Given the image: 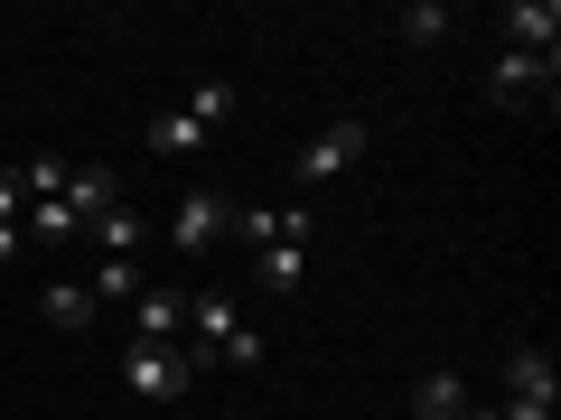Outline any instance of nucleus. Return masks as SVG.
Masks as SVG:
<instances>
[{"label": "nucleus", "mask_w": 561, "mask_h": 420, "mask_svg": "<svg viewBox=\"0 0 561 420\" xmlns=\"http://www.w3.org/2000/svg\"><path fill=\"white\" fill-rule=\"evenodd\" d=\"M402 411H412V420H459V411H468V383H459V374H421Z\"/></svg>", "instance_id": "13"}, {"label": "nucleus", "mask_w": 561, "mask_h": 420, "mask_svg": "<svg viewBox=\"0 0 561 420\" xmlns=\"http://www.w3.org/2000/svg\"><path fill=\"white\" fill-rule=\"evenodd\" d=\"M206 140H216V131H206L197 113H160V121H150V150H160V160H206Z\"/></svg>", "instance_id": "11"}, {"label": "nucleus", "mask_w": 561, "mask_h": 420, "mask_svg": "<svg viewBox=\"0 0 561 420\" xmlns=\"http://www.w3.org/2000/svg\"><path fill=\"white\" fill-rule=\"evenodd\" d=\"M225 234H234V197H225V187H187L179 215H169V243H179V253H216Z\"/></svg>", "instance_id": "5"}, {"label": "nucleus", "mask_w": 561, "mask_h": 420, "mask_svg": "<svg viewBox=\"0 0 561 420\" xmlns=\"http://www.w3.org/2000/svg\"><path fill=\"white\" fill-rule=\"evenodd\" d=\"M187 337H197L187 364H262V337L243 327V308L225 300V290H197V300H187Z\"/></svg>", "instance_id": "2"}, {"label": "nucleus", "mask_w": 561, "mask_h": 420, "mask_svg": "<svg viewBox=\"0 0 561 420\" xmlns=\"http://www.w3.org/2000/svg\"><path fill=\"white\" fill-rule=\"evenodd\" d=\"M10 253H20V224H0V261H10Z\"/></svg>", "instance_id": "22"}, {"label": "nucleus", "mask_w": 561, "mask_h": 420, "mask_svg": "<svg viewBox=\"0 0 561 420\" xmlns=\"http://www.w3.org/2000/svg\"><path fill=\"white\" fill-rule=\"evenodd\" d=\"M122 383L150 393V401H179L187 383H197V364H187L179 346H122Z\"/></svg>", "instance_id": "6"}, {"label": "nucleus", "mask_w": 561, "mask_h": 420, "mask_svg": "<svg viewBox=\"0 0 561 420\" xmlns=\"http://www.w3.org/2000/svg\"><path fill=\"white\" fill-rule=\"evenodd\" d=\"M57 206H66L76 224H94V215H113V206H122V178H113V168H66Z\"/></svg>", "instance_id": "10"}, {"label": "nucleus", "mask_w": 561, "mask_h": 420, "mask_svg": "<svg viewBox=\"0 0 561 420\" xmlns=\"http://www.w3.org/2000/svg\"><path fill=\"white\" fill-rule=\"evenodd\" d=\"M179 113H197V121H206V131H216V121H225V113H234V84H225V75H206V84H197V94H187V103H179Z\"/></svg>", "instance_id": "17"}, {"label": "nucleus", "mask_w": 561, "mask_h": 420, "mask_svg": "<svg viewBox=\"0 0 561 420\" xmlns=\"http://www.w3.org/2000/svg\"><path fill=\"white\" fill-rule=\"evenodd\" d=\"M393 38L402 47H440L449 38V0H412V10H393Z\"/></svg>", "instance_id": "15"}, {"label": "nucleus", "mask_w": 561, "mask_h": 420, "mask_svg": "<svg viewBox=\"0 0 561 420\" xmlns=\"http://www.w3.org/2000/svg\"><path fill=\"white\" fill-rule=\"evenodd\" d=\"M365 150H375V121H365V113H337V121H328L319 140H300V160H290V178H309V187H319V178H337V168H356Z\"/></svg>", "instance_id": "4"}, {"label": "nucleus", "mask_w": 561, "mask_h": 420, "mask_svg": "<svg viewBox=\"0 0 561 420\" xmlns=\"http://www.w3.org/2000/svg\"><path fill=\"white\" fill-rule=\"evenodd\" d=\"M140 290H150V271H140V253H103V261H94V300H122V308H131Z\"/></svg>", "instance_id": "14"}, {"label": "nucleus", "mask_w": 561, "mask_h": 420, "mask_svg": "<svg viewBox=\"0 0 561 420\" xmlns=\"http://www.w3.org/2000/svg\"><path fill=\"white\" fill-rule=\"evenodd\" d=\"M459 420H505V411H496V401H468V411H459Z\"/></svg>", "instance_id": "21"}, {"label": "nucleus", "mask_w": 561, "mask_h": 420, "mask_svg": "<svg viewBox=\"0 0 561 420\" xmlns=\"http://www.w3.org/2000/svg\"><path fill=\"white\" fill-rule=\"evenodd\" d=\"M187 337V290H140L131 300V346H179Z\"/></svg>", "instance_id": "8"}, {"label": "nucleus", "mask_w": 561, "mask_h": 420, "mask_svg": "<svg viewBox=\"0 0 561 420\" xmlns=\"http://www.w3.org/2000/svg\"><path fill=\"white\" fill-rule=\"evenodd\" d=\"M0 224H28V187H20V168H0Z\"/></svg>", "instance_id": "20"}, {"label": "nucleus", "mask_w": 561, "mask_h": 420, "mask_svg": "<svg viewBox=\"0 0 561 420\" xmlns=\"http://www.w3.org/2000/svg\"><path fill=\"white\" fill-rule=\"evenodd\" d=\"M94 243H103V253H140V243H150V224H140L131 206H113V215H94Z\"/></svg>", "instance_id": "16"}, {"label": "nucleus", "mask_w": 561, "mask_h": 420, "mask_svg": "<svg viewBox=\"0 0 561 420\" xmlns=\"http://www.w3.org/2000/svg\"><path fill=\"white\" fill-rule=\"evenodd\" d=\"M552 103V57H524V47H505L496 75H486V103H505V113H524V103Z\"/></svg>", "instance_id": "7"}, {"label": "nucleus", "mask_w": 561, "mask_h": 420, "mask_svg": "<svg viewBox=\"0 0 561 420\" xmlns=\"http://www.w3.org/2000/svg\"><path fill=\"white\" fill-rule=\"evenodd\" d=\"M28 234H38V243H66V234H84V224L66 215L57 197H38V206H28Z\"/></svg>", "instance_id": "19"}, {"label": "nucleus", "mask_w": 561, "mask_h": 420, "mask_svg": "<svg viewBox=\"0 0 561 420\" xmlns=\"http://www.w3.org/2000/svg\"><path fill=\"white\" fill-rule=\"evenodd\" d=\"M20 187H28V206H38V197H57V187H66V160H57V150L20 160Z\"/></svg>", "instance_id": "18"}, {"label": "nucleus", "mask_w": 561, "mask_h": 420, "mask_svg": "<svg viewBox=\"0 0 561 420\" xmlns=\"http://www.w3.org/2000/svg\"><path fill=\"white\" fill-rule=\"evenodd\" d=\"M94 290H84V280H47V290H38V318L47 327H94Z\"/></svg>", "instance_id": "12"}, {"label": "nucleus", "mask_w": 561, "mask_h": 420, "mask_svg": "<svg viewBox=\"0 0 561 420\" xmlns=\"http://www.w3.org/2000/svg\"><path fill=\"white\" fill-rule=\"evenodd\" d=\"M505 420H561V374L542 346H505Z\"/></svg>", "instance_id": "3"}, {"label": "nucleus", "mask_w": 561, "mask_h": 420, "mask_svg": "<svg viewBox=\"0 0 561 420\" xmlns=\"http://www.w3.org/2000/svg\"><path fill=\"white\" fill-rule=\"evenodd\" d=\"M496 28H505V47H524V57H561V10L552 0H515Z\"/></svg>", "instance_id": "9"}, {"label": "nucleus", "mask_w": 561, "mask_h": 420, "mask_svg": "<svg viewBox=\"0 0 561 420\" xmlns=\"http://www.w3.org/2000/svg\"><path fill=\"white\" fill-rule=\"evenodd\" d=\"M234 243H253V280L280 290V300L309 280V206H243L234 197Z\"/></svg>", "instance_id": "1"}]
</instances>
